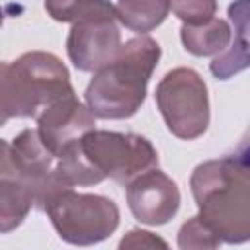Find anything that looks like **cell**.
I'll use <instances>...</instances> for the list:
<instances>
[{
    "mask_svg": "<svg viewBox=\"0 0 250 250\" xmlns=\"http://www.w3.org/2000/svg\"><path fill=\"white\" fill-rule=\"evenodd\" d=\"M166 246L168 244L162 238L154 236L148 230H139V229L129 230L119 242V248H166Z\"/></svg>",
    "mask_w": 250,
    "mask_h": 250,
    "instance_id": "obj_18",
    "label": "cell"
},
{
    "mask_svg": "<svg viewBox=\"0 0 250 250\" xmlns=\"http://www.w3.org/2000/svg\"><path fill=\"white\" fill-rule=\"evenodd\" d=\"M35 205V191L14 172L0 168V232L6 234L20 227Z\"/></svg>",
    "mask_w": 250,
    "mask_h": 250,
    "instance_id": "obj_11",
    "label": "cell"
},
{
    "mask_svg": "<svg viewBox=\"0 0 250 250\" xmlns=\"http://www.w3.org/2000/svg\"><path fill=\"white\" fill-rule=\"evenodd\" d=\"M115 12L121 25L146 35L166 20L170 0H117Z\"/></svg>",
    "mask_w": 250,
    "mask_h": 250,
    "instance_id": "obj_13",
    "label": "cell"
},
{
    "mask_svg": "<svg viewBox=\"0 0 250 250\" xmlns=\"http://www.w3.org/2000/svg\"><path fill=\"white\" fill-rule=\"evenodd\" d=\"M127 205L139 223L160 227L176 217L180 189L172 178L152 168L127 184Z\"/></svg>",
    "mask_w": 250,
    "mask_h": 250,
    "instance_id": "obj_9",
    "label": "cell"
},
{
    "mask_svg": "<svg viewBox=\"0 0 250 250\" xmlns=\"http://www.w3.org/2000/svg\"><path fill=\"white\" fill-rule=\"evenodd\" d=\"M160 61V45L148 35L125 41L117 57L94 72L84 98L100 119L133 117L146 98L148 80Z\"/></svg>",
    "mask_w": 250,
    "mask_h": 250,
    "instance_id": "obj_2",
    "label": "cell"
},
{
    "mask_svg": "<svg viewBox=\"0 0 250 250\" xmlns=\"http://www.w3.org/2000/svg\"><path fill=\"white\" fill-rule=\"evenodd\" d=\"M189 186L197 215L221 242L250 240V162L236 154L201 162L195 166Z\"/></svg>",
    "mask_w": 250,
    "mask_h": 250,
    "instance_id": "obj_1",
    "label": "cell"
},
{
    "mask_svg": "<svg viewBox=\"0 0 250 250\" xmlns=\"http://www.w3.org/2000/svg\"><path fill=\"white\" fill-rule=\"evenodd\" d=\"M88 0H45L47 14L57 21H74Z\"/></svg>",
    "mask_w": 250,
    "mask_h": 250,
    "instance_id": "obj_17",
    "label": "cell"
},
{
    "mask_svg": "<svg viewBox=\"0 0 250 250\" xmlns=\"http://www.w3.org/2000/svg\"><path fill=\"white\" fill-rule=\"evenodd\" d=\"M170 8L184 23L199 25L215 18L217 0H170Z\"/></svg>",
    "mask_w": 250,
    "mask_h": 250,
    "instance_id": "obj_16",
    "label": "cell"
},
{
    "mask_svg": "<svg viewBox=\"0 0 250 250\" xmlns=\"http://www.w3.org/2000/svg\"><path fill=\"white\" fill-rule=\"evenodd\" d=\"M94 113L88 104H82L76 94H70L37 115V131L43 143L55 156H62L72 145L94 129Z\"/></svg>",
    "mask_w": 250,
    "mask_h": 250,
    "instance_id": "obj_10",
    "label": "cell"
},
{
    "mask_svg": "<svg viewBox=\"0 0 250 250\" xmlns=\"http://www.w3.org/2000/svg\"><path fill=\"white\" fill-rule=\"evenodd\" d=\"M238 158H242V160H246V162H250V135L242 141V145L238 146V150L234 152Z\"/></svg>",
    "mask_w": 250,
    "mask_h": 250,
    "instance_id": "obj_20",
    "label": "cell"
},
{
    "mask_svg": "<svg viewBox=\"0 0 250 250\" xmlns=\"http://www.w3.org/2000/svg\"><path fill=\"white\" fill-rule=\"evenodd\" d=\"M74 94L68 68L45 51H29L0 66V125L14 117H35L51 104Z\"/></svg>",
    "mask_w": 250,
    "mask_h": 250,
    "instance_id": "obj_3",
    "label": "cell"
},
{
    "mask_svg": "<svg viewBox=\"0 0 250 250\" xmlns=\"http://www.w3.org/2000/svg\"><path fill=\"white\" fill-rule=\"evenodd\" d=\"M221 244L219 236L211 230V227L199 217H191L186 221L178 232V246L188 250V248H217Z\"/></svg>",
    "mask_w": 250,
    "mask_h": 250,
    "instance_id": "obj_15",
    "label": "cell"
},
{
    "mask_svg": "<svg viewBox=\"0 0 250 250\" xmlns=\"http://www.w3.org/2000/svg\"><path fill=\"white\" fill-rule=\"evenodd\" d=\"M246 68H250V41L246 33H234V41L209 64L211 74L219 80H229Z\"/></svg>",
    "mask_w": 250,
    "mask_h": 250,
    "instance_id": "obj_14",
    "label": "cell"
},
{
    "mask_svg": "<svg viewBox=\"0 0 250 250\" xmlns=\"http://www.w3.org/2000/svg\"><path fill=\"white\" fill-rule=\"evenodd\" d=\"M158 111L168 131L184 141L201 137L211 119L209 94L203 78L193 68H174L158 82L156 92Z\"/></svg>",
    "mask_w": 250,
    "mask_h": 250,
    "instance_id": "obj_5",
    "label": "cell"
},
{
    "mask_svg": "<svg viewBox=\"0 0 250 250\" xmlns=\"http://www.w3.org/2000/svg\"><path fill=\"white\" fill-rule=\"evenodd\" d=\"M43 211L49 215L57 234L74 246H90L105 240L119 225L115 201L96 193L62 189L47 199Z\"/></svg>",
    "mask_w": 250,
    "mask_h": 250,
    "instance_id": "obj_4",
    "label": "cell"
},
{
    "mask_svg": "<svg viewBox=\"0 0 250 250\" xmlns=\"http://www.w3.org/2000/svg\"><path fill=\"white\" fill-rule=\"evenodd\" d=\"M80 148L104 180L111 178L125 186L141 174L158 168L156 148L143 135L92 129L80 139Z\"/></svg>",
    "mask_w": 250,
    "mask_h": 250,
    "instance_id": "obj_7",
    "label": "cell"
},
{
    "mask_svg": "<svg viewBox=\"0 0 250 250\" xmlns=\"http://www.w3.org/2000/svg\"><path fill=\"white\" fill-rule=\"evenodd\" d=\"M229 18L234 33H250V0H234L229 6Z\"/></svg>",
    "mask_w": 250,
    "mask_h": 250,
    "instance_id": "obj_19",
    "label": "cell"
},
{
    "mask_svg": "<svg viewBox=\"0 0 250 250\" xmlns=\"http://www.w3.org/2000/svg\"><path fill=\"white\" fill-rule=\"evenodd\" d=\"M117 12L109 0H88L72 21L66 53L74 68L98 72L107 66L121 49Z\"/></svg>",
    "mask_w": 250,
    "mask_h": 250,
    "instance_id": "obj_6",
    "label": "cell"
},
{
    "mask_svg": "<svg viewBox=\"0 0 250 250\" xmlns=\"http://www.w3.org/2000/svg\"><path fill=\"white\" fill-rule=\"evenodd\" d=\"M57 160L59 156L49 150L37 129H23L12 143H0V168L14 172L35 191V207L41 211L51 191Z\"/></svg>",
    "mask_w": 250,
    "mask_h": 250,
    "instance_id": "obj_8",
    "label": "cell"
},
{
    "mask_svg": "<svg viewBox=\"0 0 250 250\" xmlns=\"http://www.w3.org/2000/svg\"><path fill=\"white\" fill-rule=\"evenodd\" d=\"M184 49L195 57H211L223 53L232 41V29L227 20L211 18L199 25L184 23L180 29Z\"/></svg>",
    "mask_w": 250,
    "mask_h": 250,
    "instance_id": "obj_12",
    "label": "cell"
}]
</instances>
